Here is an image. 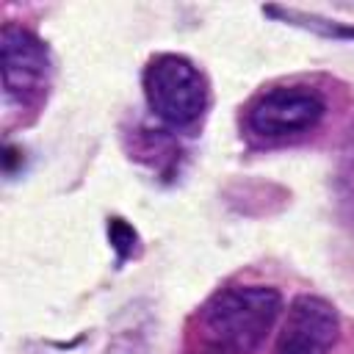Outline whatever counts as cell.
<instances>
[{
    "instance_id": "obj_8",
    "label": "cell",
    "mask_w": 354,
    "mask_h": 354,
    "mask_svg": "<svg viewBox=\"0 0 354 354\" xmlns=\"http://www.w3.org/2000/svg\"><path fill=\"white\" fill-rule=\"evenodd\" d=\"M205 354H227V351H221V348H216V346H210V351H205Z\"/></svg>"
},
{
    "instance_id": "obj_7",
    "label": "cell",
    "mask_w": 354,
    "mask_h": 354,
    "mask_svg": "<svg viewBox=\"0 0 354 354\" xmlns=\"http://www.w3.org/2000/svg\"><path fill=\"white\" fill-rule=\"evenodd\" d=\"M108 238H111V246H113L116 254H119V263H122L124 257H130L133 249H136V243H138L136 230H133L124 218H111V221H108Z\"/></svg>"
},
{
    "instance_id": "obj_6",
    "label": "cell",
    "mask_w": 354,
    "mask_h": 354,
    "mask_svg": "<svg viewBox=\"0 0 354 354\" xmlns=\"http://www.w3.org/2000/svg\"><path fill=\"white\" fill-rule=\"evenodd\" d=\"M337 188H340L343 205H348L351 207V216H354V130L348 133L346 147H343L340 171H337Z\"/></svg>"
},
{
    "instance_id": "obj_5",
    "label": "cell",
    "mask_w": 354,
    "mask_h": 354,
    "mask_svg": "<svg viewBox=\"0 0 354 354\" xmlns=\"http://www.w3.org/2000/svg\"><path fill=\"white\" fill-rule=\"evenodd\" d=\"M337 310L321 296L301 293L288 307L274 354H329L337 343Z\"/></svg>"
},
{
    "instance_id": "obj_1",
    "label": "cell",
    "mask_w": 354,
    "mask_h": 354,
    "mask_svg": "<svg viewBox=\"0 0 354 354\" xmlns=\"http://www.w3.org/2000/svg\"><path fill=\"white\" fill-rule=\"evenodd\" d=\"M282 310V296L268 285H230L202 307V326L210 346L227 354L254 351L271 332Z\"/></svg>"
},
{
    "instance_id": "obj_3",
    "label": "cell",
    "mask_w": 354,
    "mask_h": 354,
    "mask_svg": "<svg viewBox=\"0 0 354 354\" xmlns=\"http://www.w3.org/2000/svg\"><path fill=\"white\" fill-rule=\"evenodd\" d=\"M326 111L324 97L313 86H274L263 91L246 111V127L252 136L274 141L313 130Z\"/></svg>"
},
{
    "instance_id": "obj_2",
    "label": "cell",
    "mask_w": 354,
    "mask_h": 354,
    "mask_svg": "<svg viewBox=\"0 0 354 354\" xmlns=\"http://www.w3.org/2000/svg\"><path fill=\"white\" fill-rule=\"evenodd\" d=\"M144 97L149 111L171 127L196 124L210 102L207 80L199 66L174 53H160L147 64Z\"/></svg>"
},
{
    "instance_id": "obj_9",
    "label": "cell",
    "mask_w": 354,
    "mask_h": 354,
    "mask_svg": "<svg viewBox=\"0 0 354 354\" xmlns=\"http://www.w3.org/2000/svg\"><path fill=\"white\" fill-rule=\"evenodd\" d=\"M340 33H343V36H354V28H343Z\"/></svg>"
},
{
    "instance_id": "obj_4",
    "label": "cell",
    "mask_w": 354,
    "mask_h": 354,
    "mask_svg": "<svg viewBox=\"0 0 354 354\" xmlns=\"http://www.w3.org/2000/svg\"><path fill=\"white\" fill-rule=\"evenodd\" d=\"M3 50V88L8 102L30 105L47 94L53 61L47 44L19 25H6L0 33Z\"/></svg>"
}]
</instances>
